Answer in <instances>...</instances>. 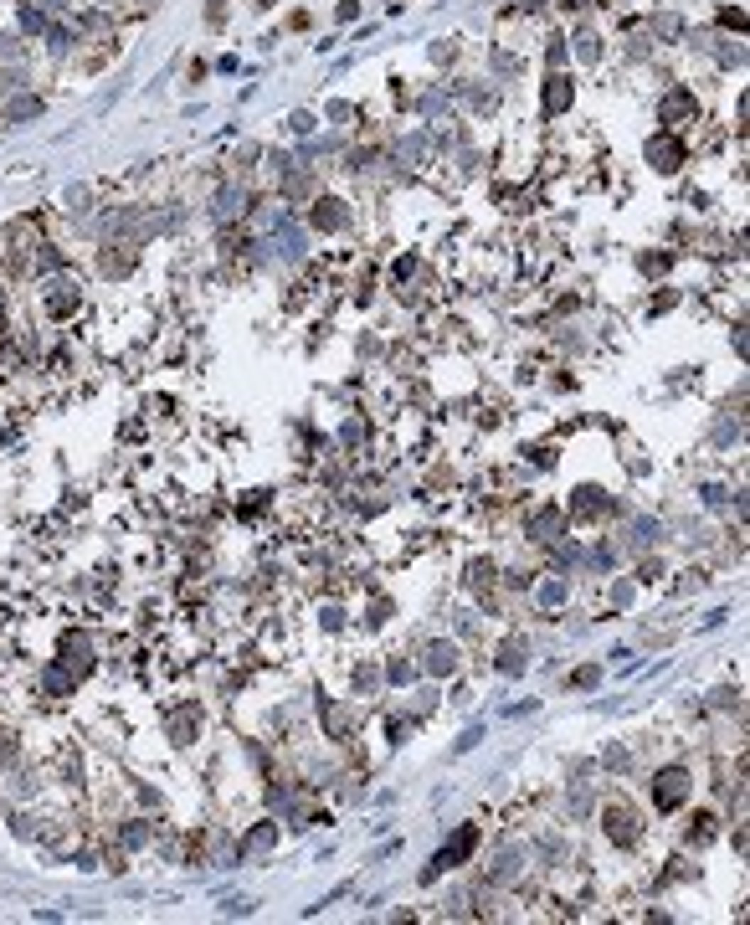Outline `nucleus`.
Wrapping results in <instances>:
<instances>
[{
	"label": "nucleus",
	"instance_id": "nucleus-1",
	"mask_svg": "<svg viewBox=\"0 0 750 925\" xmlns=\"http://www.w3.org/2000/svg\"><path fill=\"white\" fill-rule=\"evenodd\" d=\"M473 843H478V833H473V828H462L457 838H452V848H442V853H437V869H452V864H457V858L468 853ZM437 869H432V874H437Z\"/></svg>",
	"mask_w": 750,
	"mask_h": 925
},
{
	"label": "nucleus",
	"instance_id": "nucleus-2",
	"mask_svg": "<svg viewBox=\"0 0 750 925\" xmlns=\"http://www.w3.org/2000/svg\"><path fill=\"white\" fill-rule=\"evenodd\" d=\"M648 160H658V170H678V144H673V139L648 144Z\"/></svg>",
	"mask_w": 750,
	"mask_h": 925
},
{
	"label": "nucleus",
	"instance_id": "nucleus-3",
	"mask_svg": "<svg viewBox=\"0 0 750 925\" xmlns=\"http://www.w3.org/2000/svg\"><path fill=\"white\" fill-rule=\"evenodd\" d=\"M678 791H683V777H678V771H668V777H663V786H658V802H663V807H673V802H678Z\"/></svg>",
	"mask_w": 750,
	"mask_h": 925
},
{
	"label": "nucleus",
	"instance_id": "nucleus-4",
	"mask_svg": "<svg viewBox=\"0 0 750 925\" xmlns=\"http://www.w3.org/2000/svg\"><path fill=\"white\" fill-rule=\"evenodd\" d=\"M565 103V77H550V93H545V108L555 114V108Z\"/></svg>",
	"mask_w": 750,
	"mask_h": 925
},
{
	"label": "nucleus",
	"instance_id": "nucleus-5",
	"mask_svg": "<svg viewBox=\"0 0 750 925\" xmlns=\"http://www.w3.org/2000/svg\"><path fill=\"white\" fill-rule=\"evenodd\" d=\"M211 21H222V0H211Z\"/></svg>",
	"mask_w": 750,
	"mask_h": 925
},
{
	"label": "nucleus",
	"instance_id": "nucleus-6",
	"mask_svg": "<svg viewBox=\"0 0 750 925\" xmlns=\"http://www.w3.org/2000/svg\"><path fill=\"white\" fill-rule=\"evenodd\" d=\"M262 6H273V0H262Z\"/></svg>",
	"mask_w": 750,
	"mask_h": 925
}]
</instances>
